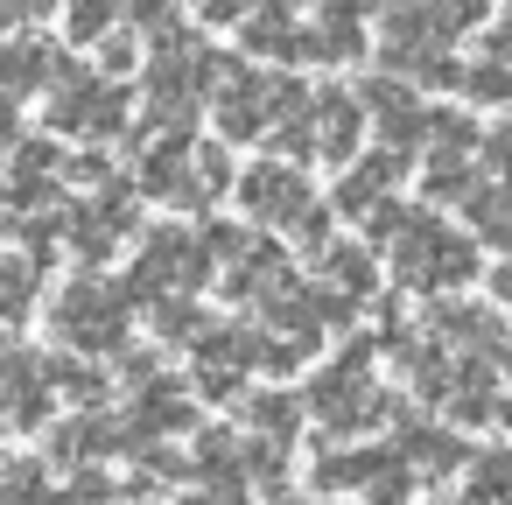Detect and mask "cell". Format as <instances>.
<instances>
[{
  "mask_svg": "<svg viewBox=\"0 0 512 505\" xmlns=\"http://www.w3.org/2000/svg\"><path fill=\"white\" fill-rule=\"evenodd\" d=\"M428 505H470V498H428Z\"/></svg>",
  "mask_w": 512,
  "mask_h": 505,
  "instance_id": "obj_30",
  "label": "cell"
},
{
  "mask_svg": "<svg viewBox=\"0 0 512 505\" xmlns=\"http://www.w3.org/2000/svg\"><path fill=\"white\" fill-rule=\"evenodd\" d=\"M309 120H316V155L323 162H351L358 155V134H365V99L358 92H337V85L316 92V113Z\"/></svg>",
  "mask_w": 512,
  "mask_h": 505,
  "instance_id": "obj_6",
  "label": "cell"
},
{
  "mask_svg": "<svg viewBox=\"0 0 512 505\" xmlns=\"http://www.w3.org/2000/svg\"><path fill=\"white\" fill-rule=\"evenodd\" d=\"M323 288H337V295H372V253H365V246H330V253H323Z\"/></svg>",
  "mask_w": 512,
  "mask_h": 505,
  "instance_id": "obj_14",
  "label": "cell"
},
{
  "mask_svg": "<svg viewBox=\"0 0 512 505\" xmlns=\"http://www.w3.org/2000/svg\"><path fill=\"white\" fill-rule=\"evenodd\" d=\"M274 505H309V498H281V491H274Z\"/></svg>",
  "mask_w": 512,
  "mask_h": 505,
  "instance_id": "obj_31",
  "label": "cell"
},
{
  "mask_svg": "<svg viewBox=\"0 0 512 505\" xmlns=\"http://www.w3.org/2000/svg\"><path fill=\"white\" fill-rule=\"evenodd\" d=\"M407 176V155H393V148H379V155H358V169L351 176H337V190H330V204L344 211V218H358V211H379L386 204V190Z\"/></svg>",
  "mask_w": 512,
  "mask_h": 505,
  "instance_id": "obj_7",
  "label": "cell"
},
{
  "mask_svg": "<svg viewBox=\"0 0 512 505\" xmlns=\"http://www.w3.org/2000/svg\"><path fill=\"white\" fill-rule=\"evenodd\" d=\"M463 92H470L477 106H505V99H512V64H491V57H484V64L463 78Z\"/></svg>",
  "mask_w": 512,
  "mask_h": 505,
  "instance_id": "obj_19",
  "label": "cell"
},
{
  "mask_svg": "<svg viewBox=\"0 0 512 505\" xmlns=\"http://www.w3.org/2000/svg\"><path fill=\"white\" fill-rule=\"evenodd\" d=\"M197 183H204V197H218V190L232 183V162H225V148H197Z\"/></svg>",
  "mask_w": 512,
  "mask_h": 505,
  "instance_id": "obj_23",
  "label": "cell"
},
{
  "mask_svg": "<svg viewBox=\"0 0 512 505\" xmlns=\"http://www.w3.org/2000/svg\"><path fill=\"white\" fill-rule=\"evenodd\" d=\"M484 57H491V64H512V22H491V36H484Z\"/></svg>",
  "mask_w": 512,
  "mask_h": 505,
  "instance_id": "obj_27",
  "label": "cell"
},
{
  "mask_svg": "<svg viewBox=\"0 0 512 505\" xmlns=\"http://www.w3.org/2000/svg\"><path fill=\"white\" fill-rule=\"evenodd\" d=\"M50 400H57L50 365H36L29 351H15V358H8V414H15V428H36V421L50 414Z\"/></svg>",
  "mask_w": 512,
  "mask_h": 505,
  "instance_id": "obj_8",
  "label": "cell"
},
{
  "mask_svg": "<svg viewBox=\"0 0 512 505\" xmlns=\"http://www.w3.org/2000/svg\"><path fill=\"white\" fill-rule=\"evenodd\" d=\"M190 505H246V477H218V484H204Z\"/></svg>",
  "mask_w": 512,
  "mask_h": 505,
  "instance_id": "obj_25",
  "label": "cell"
},
{
  "mask_svg": "<svg viewBox=\"0 0 512 505\" xmlns=\"http://www.w3.org/2000/svg\"><path fill=\"white\" fill-rule=\"evenodd\" d=\"M393 428H400V463H414V470H428V477H442V470H456V463L470 456L449 428H414V421H407V407H400V421H393Z\"/></svg>",
  "mask_w": 512,
  "mask_h": 505,
  "instance_id": "obj_9",
  "label": "cell"
},
{
  "mask_svg": "<svg viewBox=\"0 0 512 505\" xmlns=\"http://www.w3.org/2000/svg\"><path fill=\"white\" fill-rule=\"evenodd\" d=\"M470 505H512V449H484L470 456V484H463Z\"/></svg>",
  "mask_w": 512,
  "mask_h": 505,
  "instance_id": "obj_12",
  "label": "cell"
},
{
  "mask_svg": "<svg viewBox=\"0 0 512 505\" xmlns=\"http://www.w3.org/2000/svg\"><path fill=\"white\" fill-rule=\"evenodd\" d=\"M134 57H141V50H134V36H106V43H99V71H106V78H127V71H134Z\"/></svg>",
  "mask_w": 512,
  "mask_h": 505,
  "instance_id": "obj_22",
  "label": "cell"
},
{
  "mask_svg": "<svg viewBox=\"0 0 512 505\" xmlns=\"http://www.w3.org/2000/svg\"><path fill=\"white\" fill-rule=\"evenodd\" d=\"M477 155H484V169H491V176H512V134H505V127H491Z\"/></svg>",
  "mask_w": 512,
  "mask_h": 505,
  "instance_id": "obj_24",
  "label": "cell"
},
{
  "mask_svg": "<svg viewBox=\"0 0 512 505\" xmlns=\"http://www.w3.org/2000/svg\"><path fill=\"white\" fill-rule=\"evenodd\" d=\"M393 253V274L407 281V288H463L470 274H477V239H456L435 211H421L414 204V218H407V232L386 246Z\"/></svg>",
  "mask_w": 512,
  "mask_h": 505,
  "instance_id": "obj_1",
  "label": "cell"
},
{
  "mask_svg": "<svg viewBox=\"0 0 512 505\" xmlns=\"http://www.w3.org/2000/svg\"><path fill=\"white\" fill-rule=\"evenodd\" d=\"M309 36H316V57H323V64H351V57H365V29L344 22V15H323V29H309Z\"/></svg>",
  "mask_w": 512,
  "mask_h": 505,
  "instance_id": "obj_15",
  "label": "cell"
},
{
  "mask_svg": "<svg viewBox=\"0 0 512 505\" xmlns=\"http://www.w3.org/2000/svg\"><path fill=\"white\" fill-rule=\"evenodd\" d=\"M176 505H190V498H176Z\"/></svg>",
  "mask_w": 512,
  "mask_h": 505,
  "instance_id": "obj_32",
  "label": "cell"
},
{
  "mask_svg": "<svg viewBox=\"0 0 512 505\" xmlns=\"http://www.w3.org/2000/svg\"><path fill=\"white\" fill-rule=\"evenodd\" d=\"M197 330H218V323H204V316H197V302H183V295H162V302H155V337H162V344H169V337H176V344H190Z\"/></svg>",
  "mask_w": 512,
  "mask_h": 505,
  "instance_id": "obj_16",
  "label": "cell"
},
{
  "mask_svg": "<svg viewBox=\"0 0 512 505\" xmlns=\"http://www.w3.org/2000/svg\"><path fill=\"white\" fill-rule=\"evenodd\" d=\"M113 15H120V0H71V36L78 43H106Z\"/></svg>",
  "mask_w": 512,
  "mask_h": 505,
  "instance_id": "obj_18",
  "label": "cell"
},
{
  "mask_svg": "<svg viewBox=\"0 0 512 505\" xmlns=\"http://www.w3.org/2000/svg\"><path fill=\"white\" fill-rule=\"evenodd\" d=\"M323 15H344V22H358V8H379V0H316Z\"/></svg>",
  "mask_w": 512,
  "mask_h": 505,
  "instance_id": "obj_29",
  "label": "cell"
},
{
  "mask_svg": "<svg viewBox=\"0 0 512 505\" xmlns=\"http://www.w3.org/2000/svg\"><path fill=\"white\" fill-rule=\"evenodd\" d=\"M491 295H498V309L512 316V260H505V267H491Z\"/></svg>",
  "mask_w": 512,
  "mask_h": 505,
  "instance_id": "obj_28",
  "label": "cell"
},
{
  "mask_svg": "<svg viewBox=\"0 0 512 505\" xmlns=\"http://www.w3.org/2000/svg\"><path fill=\"white\" fill-rule=\"evenodd\" d=\"M29 295H36V260L15 253V260H8V316H15V323L29 316Z\"/></svg>",
  "mask_w": 512,
  "mask_h": 505,
  "instance_id": "obj_20",
  "label": "cell"
},
{
  "mask_svg": "<svg viewBox=\"0 0 512 505\" xmlns=\"http://www.w3.org/2000/svg\"><path fill=\"white\" fill-rule=\"evenodd\" d=\"M127 127V92L106 71H71L50 92V134H78V141H113Z\"/></svg>",
  "mask_w": 512,
  "mask_h": 505,
  "instance_id": "obj_3",
  "label": "cell"
},
{
  "mask_svg": "<svg viewBox=\"0 0 512 505\" xmlns=\"http://www.w3.org/2000/svg\"><path fill=\"white\" fill-rule=\"evenodd\" d=\"M239 204H246L260 225H295L316 197H309V183H302L295 162H260V169L239 183Z\"/></svg>",
  "mask_w": 512,
  "mask_h": 505,
  "instance_id": "obj_5",
  "label": "cell"
},
{
  "mask_svg": "<svg viewBox=\"0 0 512 505\" xmlns=\"http://www.w3.org/2000/svg\"><path fill=\"white\" fill-rule=\"evenodd\" d=\"M8 505H64V498L50 491V477H43L36 456H15L8 463Z\"/></svg>",
  "mask_w": 512,
  "mask_h": 505,
  "instance_id": "obj_17",
  "label": "cell"
},
{
  "mask_svg": "<svg viewBox=\"0 0 512 505\" xmlns=\"http://www.w3.org/2000/svg\"><path fill=\"white\" fill-rule=\"evenodd\" d=\"M204 232H183V225H155L148 232V246H141V260H134V274H127V288H134V302H148V295H183V288H197L204 281Z\"/></svg>",
  "mask_w": 512,
  "mask_h": 505,
  "instance_id": "obj_4",
  "label": "cell"
},
{
  "mask_svg": "<svg viewBox=\"0 0 512 505\" xmlns=\"http://www.w3.org/2000/svg\"><path fill=\"white\" fill-rule=\"evenodd\" d=\"M64 505H120V491H113V477H106V470H78V477H71V491H64Z\"/></svg>",
  "mask_w": 512,
  "mask_h": 505,
  "instance_id": "obj_21",
  "label": "cell"
},
{
  "mask_svg": "<svg viewBox=\"0 0 512 505\" xmlns=\"http://www.w3.org/2000/svg\"><path fill=\"white\" fill-rule=\"evenodd\" d=\"M127 302H134V288L120 281H99V274H78L57 302H50V330H57V344H71V351H120V337H127Z\"/></svg>",
  "mask_w": 512,
  "mask_h": 505,
  "instance_id": "obj_2",
  "label": "cell"
},
{
  "mask_svg": "<svg viewBox=\"0 0 512 505\" xmlns=\"http://www.w3.org/2000/svg\"><path fill=\"white\" fill-rule=\"evenodd\" d=\"M50 365V386L78 407V414H99V400H106V372L99 365H85V358H43Z\"/></svg>",
  "mask_w": 512,
  "mask_h": 505,
  "instance_id": "obj_11",
  "label": "cell"
},
{
  "mask_svg": "<svg viewBox=\"0 0 512 505\" xmlns=\"http://www.w3.org/2000/svg\"><path fill=\"white\" fill-rule=\"evenodd\" d=\"M239 414L260 428V442H288V435H295V421H302V407H295L288 393H274V386L246 393V407H239Z\"/></svg>",
  "mask_w": 512,
  "mask_h": 505,
  "instance_id": "obj_13",
  "label": "cell"
},
{
  "mask_svg": "<svg viewBox=\"0 0 512 505\" xmlns=\"http://www.w3.org/2000/svg\"><path fill=\"white\" fill-rule=\"evenodd\" d=\"M463 211H470V232H477L484 246H505V253H512V176H505V183H484Z\"/></svg>",
  "mask_w": 512,
  "mask_h": 505,
  "instance_id": "obj_10",
  "label": "cell"
},
{
  "mask_svg": "<svg viewBox=\"0 0 512 505\" xmlns=\"http://www.w3.org/2000/svg\"><path fill=\"white\" fill-rule=\"evenodd\" d=\"M71 176H78V183H106V176H113V162H106L99 148H85V155H71Z\"/></svg>",
  "mask_w": 512,
  "mask_h": 505,
  "instance_id": "obj_26",
  "label": "cell"
}]
</instances>
